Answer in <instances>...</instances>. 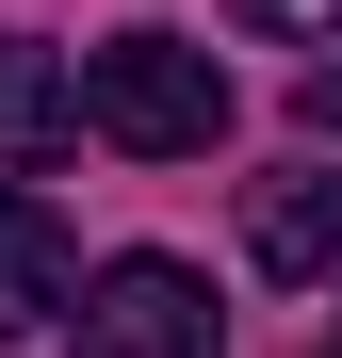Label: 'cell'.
<instances>
[{
    "instance_id": "1",
    "label": "cell",
    "mask_w": 342,
    "mask_h": 358,
    "mask_svg": "<svg viewBox=\"0 0 342 358\" xmlns=\"http://www.w3.org/2000/svg\"><path fill=\"white\" fill-rule=\"evenodd\" d=\"M82 131L131 163H212L228 147V66L196 33H98L82 49Z\"/></svg>"
},
{
    "instance_id": "2",
    "label": "cell",
    "mask_w": 342,
    "mask_h": 358,
    "mask_svg": "<svg viewBox=\"0 0 342 358\" xmlns=\"http://www.w3.org/2000/svg\"><path fill=\"white\" fill-rule=\"evenodd\" d=\"M66 342L82 358H212V277L196 261H98L66 293Z\"/></svg>"
},
{
    "instance_id": "3",
    "label": "cell",
    "mask_w": 342,
    "mask_h": 358,
    "mask_svg": "<svg viewBox=\"0 0 342 358\" xmlns=\"http://www.w3.org/2000/svg\"><path fill=\"white\" fill-rule=\"evenodd\" d=\"M245 261L294 277V293H342V163H294L245 196Z\"/></svg>"
},
{
    "instance_id": "4",
    "label": "cell",
    "mask_w": 342,
    "mask_h": 358,
    "mask_svg": "<svg viewBox=\"0 0 342 358\" xmlns=\"http://www.w3.org/2000/svg\"><path fill=\"white\" fill-rule=\"evenodd\" d=\"M66 293H82V245H66V212L0 179V342H33V326H66Z\"/></svg>"
},
{
    "instance_id": "5",
    "label": "cell",
    "mask_w": 342,
    "mask_h": 358,
    "mask_svg": "<svg viewBox=\"0 0 342 358\" xmlns=\"http://www.w3.org/2000/svg\"><path fill=\"white\" fill-rule=\"evenodd\" d=\"M66 147H82V66L33 49V33H0V179H33Z\"/></svg>"
},
{
    "instance_id": "6",
    "label": "cell",
    "mask_w": 342,
    "mask_h": 358,
    "mask_svg": "<svg viewBox=\"0 0 342 358\" xmlns=\"http://www.w3.org/2000/svg\"><path fill=\"white\" fill-rule=\"evenodd\" d=\"M228 17H261V33H342V0H228Z\"/></svg>"
},
{
    "instance_id": "7",
    "label": "cell",
    "mask_w": 342,
    "mask_h": 358,
    "mask_svg": "<svg viewBox=\"0 0 342 358\" xmlns=\"http://www.w3.org/2000/svg\"><path fill=\"white\" fill-rule=\"evenodd\" d=\"M294 131H342V49H326V66L294 82Z\"/></svg>"
},
{
    "instance_id": "8",
    "label": "cell",
    "mask_w": 342,
    "mask_h": 358,
    "mask_svg": "<svg viewBox=\"0 0 342 358\" xmlns=\"http://www.w3.org/2000/svg\"><path fill=\"white\" fill-rule=\"evenodd\" d=\"M326 358H342V342H326Z\"/></svg>"
}]
</instances>
